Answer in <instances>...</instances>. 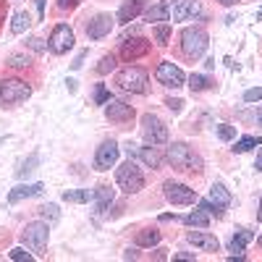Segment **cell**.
<instances>
[{
	"label": "cell",
	"instance_id": "ee69618b",
	"mask_svg": "<svg viewBox=\"0 0 262 262\" xmlns=\"http://www.w3.org/2000/svg\"><path fill=\"white\" fill-rule=\"evenodd\" d=\"M173 257H176V259H194V254H191V252H176Z\"/></svg>",
	"mask_w": 262,
	"mask_h": 262
},
{
	"label": "cell",
	"instance_id": "681fc988",
	"mask_svg": "<svg viewBox=\"0 0 262 262\" xmlns=\"http://www.w3.org/2000/svg\"><path fill=\"white\" fill-rule=\"evenodd\" d=\"M254 121H257V123H259V126H262V111H259V113H257V116H254Z\"/></svg>",
	"mask_w": 262,
	"mask_h": 262
},
{
	"label": "cell",
	"instance_id": "9a60e30c",
	"mask_svg": "<svg viewBox=\"0 0 262 262\" xmlns=\"http://www.w3.org/2000/svg\"><path fill=\"white\" fill-rule=\"evenodd\" d=\"M168 6H170V16H173V21H184V18H189V16H200L202 13V8H200V3L196 0H168Z\"/></svg>",
	"mask_w": 262,
	"mask_h": 262
},
{
	"label": "cell",
	"instance_id": "8992f818",
	"mask_svg": "<svg viewBox=\"0 0 262 262\" xmlns=\"http://www.w3.org/2000/svg\"><path fill=\"white\" fill-rule=\"evenodd\" d=\"M29 95H32V86L21 79H6L0 84V100H3V105H18Z\"/></svg>",
	"mask_w": 262,
	"mask_h": 262
},
{
	"label": "cell",
	"instance_id": "ffe728a7",
	"mask_svg": "<svg viewBox=\"0 0 262 262\" xmlns=\"http://www.w3.org/2000/svg\"><path fill=\"white\" fill-rule=\"evenodd\" d=\"M249 242H254V233H252V231H247V228H238V231H236V236L231 238V247H228V249L233 252L231 257H244V249H247V244H249Z\"/></svg>",
	"mask_w": 262,
	"mask_h": 262
},
{
	"label": "cell",
	"instance_id": "277c9868",
	"mask_svg": "<svg viewBox=\"0 0 262 262\" xmlns=\"http://www.w3.org/2000/svg\"><path fill=\"white\" fill-rule=\"evenodd\" d=\"M116 84H118V90H123V92L142 95V92H147V71L137 69V66H128V69H123L116 76Z\"/></svg>",
	"mask_w": 262,
	"mask_h": 262
},
{
	"label": "cell",
	"instance_id": "f35d334b",
	"mask_svg": "<svg viewBox=\"0 0 262 262\" xmlns=\"http://www.w3.org/2000/svg\"><path fill=\"white\" fill-rule=\"evenodd\" d=\"M262 100V86H257V90H247L244 92V102H259Z\"/></svg>",
	"mask_w": 262,
	"mask_h": 262
},
{
	"label": "cell",
	"instance_id": "d6a6232c",
	"mask_svg": "<svg viewBox=\"0 0 262 262\" xmlns=\"http://www.w3.org/2000/svg\"><path fill=\"white\" fill-rule=\"evenodd\" d=\"M155 39H158L160 48H165L168 39H170V24H160V27L155 29Z\"/></svg>",
	"mask_w": 262,
	"mask_h": 262
},
{
	"label": "cell",
	"instance_id": "1f68e13d",
	"mask_svg": "<svg viewBox=\"0 0 262 262\" xmlns=\"http://www.w3.org/2000/svg\"><path fill=\"white\" fill-rule=\"evenodd\" d=\"M215 131H217V139H223V142H231V139H236V126L221 123V126H215Z\"/></svg>",
	"mask_w": 262,
	"mask_h": 262
},
{
	"label": "cell",
	"instance_id": "816d5d0a",
	"mask_svg": "<svg viewBox=\"0 0 262 262\" xmlns=\"http://www.w3.org/2000/svg\"><path fill=\"white\" fill-rule=\"evenodd\" d=\"M259 247H262V236H259Z\"/></svg>",
	"mask_w": 262,
	"mask_h": 262
},
{
	"label": "cell",
	"instance_id": "f546056e",
	"mask_svg": "<svg viewBox=\"0 0 262 262\" xmlns=\"http://www.w3.org/2000/svg\"><path fill=\"white\" fill-rule=\"evenodd\" d=\"M210 79L205 74H191L189 76V86H191V92H202V90H210Z\"/></svg>",
	"mask_w": 262,
	"mask_h": 262
},
{
	"label": "cell",
	"instance_id": "4dcf8cb0",
	"mask_svg": "<svg viewBox=\"0 0 262 262\" xmlns=\"http://www.w3.org/2000/svg\"><path fill=\"white\" fill-rule=\"evenodd\" d=\"M259 144V137H242L236 142V147H233V152H249L252 147H257Z\"/></svg>",
	"mask_w": 262,
	"mask_h": 262
},
{
	"label": "cell",
	"instance_id": "7c38bea8",
	"mask_svg": "<svg viewBox=\"0 0 262 262\" xmlns=\"http://www.w3.org/2000/svg\"><path fill=\"white\" fill-rule=\"evenodd\" d=\"M105 118L113 121V123H126V121L134 118V107L126 105L123 100H113L111 97V100L105 102Z\"/></svg>",
	"mask_w": 262,
	"mask_h": 262
},
{
	"label": "cell",
	"instance_id": "f5cc1de1",
	"mask_svg": "<svg viewBox=\"0 0 262 262\" xmlns=\"http://www.w3.org/2000/svg\"><path fill=\"white\" fill-rule=\"evenodd\" d=\"M3 142H6V139H0V144H3Z\"/></svg>",
	"mask_w": 262,
	"mask_h": 262
},
{
	"label": "cell",
	"instance_id": "8fae6325",
	"mask_svg": "<svg viewBox=\"0 0 262 262\" xmlns=\"http://www.w3.org/2000/svg\"><path fill=\"white\" fill-rule=\"evenodd\" d=\"M118 152H121V147L116 142H102L97 147V155H95V168L97 170H111L118 163Z\"/></svg>",
	"mask_w": 262,
	"mask_h": 262
},
{
	"label": "cell",
	"instance_id": "9c48e42d",
	"mask_svg": "<svg viewBox=\"0 0 262 262\" xmlns=\"http://www.w3.org/2000/svg\"><path fill=\"white\" fill-rule=\"evenodd\" d=\"M74 29L69 24H58L50 34V42H48V48L55 53V55H63V53H69L74 48Z\"/></svg>",
	"mask_w": 262,
	"mask_h": 262
},
{
	"label": "cell",
	"instance_id": "c3c4849f",
	"mask_svg": "<svg viewBox=\"0 0 262 262\" xmlns=\"http://www.w3.org/2000/svg\"><path fill=\"white\" fill-rule=\"evenodd\" d=\"M217 3H221V6H236L238 0H217Z\"/></svg>",
	"mask_w": 262,
	"mask_h": 262
},
{
	"label": "cell",
	"instance_id": "7bdbcfd3",
	"mask_svg": "<svg viewBox=\"0 0 262 262\" xmlns=\"http://www.w3.org/2000/svg\"><path fill=\"white\" fill-rule=\"evenodd\" d=\"M84 58H86V50H81V53L76 55V60L71 63V69H74V71H79V69H81V66H84Z\"/></svg>",
	"mask_w": 262,
	"mask_h": 262
},
{
	"label": "cell",
	"instance_id": "7dc6e473",
	"mask_svg": "<svg viewBox=\"0 0 262 262\" xmlns=\"http://www.w3.org/2000/svg\"><path fill=\"white\" fill-rule=\"evenodd\" d=\"M254 168L262 170V152H257V160H254Z\"/></svg>",
	"mask_w": 262,
	"mask_h": 262
},
{
	"label": "cell",
	"instance_id": "60d3db41",
	"mask_svg": "<svg viewBox=\"0 0 262 262\" xmlns=\"http://www.w3.org/2000/svg\"><path fill=\"white\" fill-rule=\"evenodd\" d=\"M81 3V0H58V8L60 11H71V8H76Z\"/></svg>",
	"mask_w": 262,
	"mask_h": 262
},
{
	"label": "cell",
	"instance_id": "3957f363",
	"mask_svg": "<svg viewBox=\"0 0 262 262\" xmlns=\"http://www.w3.org/2000/svg\"><path fill=\"white\" fill-rule=\"evenodd\" d=\"M116 181H118V186H121L126 194H137V191L144 189V176H142V170L137 168L134 160H128V163L118 165V170H116Z\"/></svg>",
	"mask_w": 262,
	"mask_h": 262
},
{
	"label": "cell",
	"instance_id": "603a6c76",
	"mask_svg": "<svg viewBox=\"0 0 262 262\" xmlns=\"http://www.w3.org/2000/svg\"><path fill=\"white\" fill-rule=\"evenodd\" d=\"M144 16H147V21H170V6H168V0H163V3H158V6H152Z\"/></svg>",
	"mask_w": 262,
	"mask_h": 262
},
{
	"label": "cell",
	"instance_id": "f6af8a7d",
	"mask_svg": "<svg viewBox=\"0 0 262 262\" xmlns=\"http://www.w3.org/2000/svg\"><path fill=\"white\" fill-rule=\"evenodd\" d=\"M34 3H37V11H39V18H42L45 16V0H34Z\"/></svg>",
	"mask_w": 262,
	"mask_h": 262
},
{
	"label": "cell",
	"instance_id": "8d00e7d4",
	"mask_svg": "<svg viewBox=\"0 0 262 262\" xmlns=\"http://www.w3.org/2000/svg\"><path fill=\"white\" fill-rule=\"evenodd\" d=\"M11 259H13V262H29V259H32V254H29L27 249L16 247V249H11Z\"/></svg>",
	"mask_w": 262,
	"mask_h": 262
},
{
	"label": "cell",
	"instance_id": "e0dca14e",
	"mask_svg": "<svg viewBox=\"0 0 262 262\" xmlns=\"http://www.w3.org/2000/svg\"><path fill=\"white\" fill-rule=\"evenodd\" d=\"M186 238H189V244H194L196 249H202V252H217V247H221L217 238L212 233H205V231H189Z\"/></svg>",
	"mask_w": 262,
	"mask_h": 262
},
{
	"label": "cell",
	"instance_id": "f907efd6",
	"mask_svg": "<svg viewBox=\"0 0 262 262\" xmlns=\"http://www.w3.org/2000/svg\"><path fill=\"white\" fill-rule=\"evenodd\" d=\"M257 221H262V200H259V212H257Z\"/></svg>",
	"mask_w": 262,
	"mask_h": 262
},
{
	"label": "cell",
	"instance_id": "7402d4cb",
	"mask_svg": "<svg viewBox=\"0 0 262 262\" xmlns=\"http://www.w3.org/2000/svg\"><path fill=\"white\" fill-rule=\"evenodd\" d=\"M210 200H212L215 205H221V207H228V205L233 202V196H231V191H228L223 184H212V186H210Z\"/></svg>",
	"mask_w": 262,
	"mask_h": 262
},
{
	"label": "cell",
	"instance_id": "cb8c5ba5",
	"mask_svg": "<svg viewBox=\"0 0 262 262\" xmlns=\"http://www.w3.org/2000/svg\"><path fill=\"white\" fill-rule=\"evenodd\" d=\"M184 223H186V226H194V228H207V226H210V215L200 207V210L189 212V215L184 217Z\"/></svg>",
	"mask_w": 262,
	"mask_h": 262
},
{
	"label": "cell",
	"instance_id": "74e56055",
	"mask_svg": "<svg viewBox=\"0 0 262 262\" xmlns=\"http://www.w3.org/2000/svg\"><path fill=\"white\" fill-rule=\"evenodd\" d=\"M107 100H111V95H107L105 84H97V90H95V102H97V105H105Z\"/></svg>",
	"mask_w": 262,
	"mask_h": 262
},
{
	"label": "cell",
	"instance_id": "f1b7e54d",
	"mask_svg": "<svg viewBox=\"0 0 262 262\" xmlns=\"http://www.w3.org/2000/svg\"><path fill=\"white\" fill-rule=\"evenodd\" d=\"M137 244H139V247H155V244H160V231H155V228L139 231V236H137Z\"/></svg>",
	"mask_w": 262,
	"mask_h": 262
},
{
	"label": "cell",
	"instance_id": "5bb4252c",
	"mask_svg": "<svg viewBox=\"0 0 262 262\" xmlns=\"http://www.w3.org/2000/svg\"><path fill=\"white\" fill-rule=\"evenodd\" d=\"M149 48H152V42H149V39H144V37L131 39V42H123V45H121V58H123L126 63H134L137 58L147 55V53H149Z\"/></svg>",
	"mask_w": 262,
	"mask_h": 262
},
{
	"label": "cell",
	"instance_id": "5b68a950",
	"mask_svg": "<svg viewBox=\"0 0 262 262\" xmlns=\"http://www.w3.org/2000/svg\"><path fill=\"white\" fill-rule=\"evenodd\" d=\"M48 236H50V226L45 221H39V223H29L21 231V242H24L32 252L42 254V249L48 247Z\"/></svg>",
	"mask_w": 262,
	"mask_h": 262
},
{
	"label": "cell",
	"instance_id": "6da1fadb",
	"mask_svg": "<svg viewBox=\"0 0 262 262\" xmlns=\"http://www.w3.org/2000/svg\"><path fill=\"white\" fill-rule=\"evenodd\" d=\"M165 158L176 170H202V160L196 158L184 142H173L165 152Z\"/></svg>",
	"mask_w": 262,
	"mask_h": 262
},
{
	"label": "cell",
	"instance_id": "bcb514c9",
	"mask_svg": "<svg viewBox=\"0 0 262 262\" xmlns=\"http://www.w3.org/2000/svg\"><path fill=\"white\" fill-rule=\"evenodd\" d=\"M139 254H137V249H128L126 254H123V259H137Z\"/></svg>",
	"mask_w": 262,
	"mask_h": 262
},
{
	"label": "cell",
	"instance_id": "7a4b0ae2",
	"mask_svg": "<svg viewBox=\"0 0 262 262\" xmlns=\"http://www.w3.org/2000/svg\"><path fill=\"white\" fill-rule=\"evenodd\" d=\"M207 45H210V37L202 27H189L181 32V48L189 58H202Z\"/></svg>",
	"mask_w": 262,
	"mask_h": 262
},
{
	"label": "cell",
	"instance_id": "b9f144b4",
	"mask_svg": "<svg viewBox=\"0 0 262 262\" xmlns=\"http://www.w3.org/2000/svg\"><path fill=\"white\" fill-rule=\"evenodd\" d=\"M29 48H32L34 53H45V45H42L39 37H32V39H29Z\"/></svg>",
	"mask_w": 262,
	"mask_h": 262
},
{
	"label": "cell",
	"instance_id": "836d02e7",
	"mask_svg": "<svg viewBox=\"0 0 262 262\" xmlns=\"http://www.w3.org/2000/svg\"><path fill=\"white\" fill-rule=\"evenodd\" d=\"M116 69V55H102L100 66H97V74H111Z\"/></svg>",
	"mask_w": 262,
	"mask_h": 262
},
{
	"label": "cell",
	"instance_id": "d6986e66",
	"mask_svg": "<svg viewBox=\"0 0 262 262\" xmlns=\"http://www.w3.org/2000/svg\"><path fill=\"white\" fill-rule=\"evenodd\" d=\"M142 11H144V0H126L118 8V24H131Z\"/></svg>",
	"mask_w": 262,
	"mask_h": 262
},
{
	"label": "cell",
	"instance_id": "44dd1931",
	"mask_svg": "<svg viewBox=\"0 0 262 262\" xmlns=\"http://www.w3.org/2000/svg\"><path fill=\"white\" fill-rule=\"evenodd\" d=\"M111 202H113V189L107 186V184H100L95 189V207H97V212L107 210V205H111Z\"/></svg>",
	"mask_w": 262,
	"mask_h": 262
},
{
	"label": "cell",
	"instance_id": "e575fe53",
	"mask_svg": "<svg viewBox=\"0 0 262 262\" xmlns=\"http://www.w3.org/2000/svg\"><path fill=\"white\" fill-rule=\"evenodd\" d=\"M200 207H202L207 215H215V217H221V215H223V207H221V205H215L212 200H202Z\"/></svg>",
	"mask_w": 262,
	"mask_h": 262
},
{
	"label": "cell",
	"instance_id": "ba28073f",
	"mask_svg": "<svg viewBox=\"0 0 262 262\" xmlns=\"http://www.w3.org/2000/svg\"><path fill=\"white\" fill-rule=\"evenodd\" d=\"M155 76H158V81H160L163 86H168V90H179V86H184V81H186L184 71L179 69V66H173L170 60H163V63H158Z\"/></svg>",
	"mask_w": 262,
	"mask_h": 262
},
{
	"label": "cell",
	"instance_id": "52a82bcc",
	"mask_svg": "<svg viewBox=\"0 0 262 262\" xmlns=\"http://www.w3.org/2000/svg\"><path fill=\"white\" fill-rule=\"evenodd\" d=\"M142 134L149 144H165L168 142V126L152 113H144L142 116Z\"/></svg>",
	"mask_w": 262,
	"mask_h": 262
},
{
	"label": "cell",
	"instance_id": "4316f807",
	"mask_svg": "<svg viewBox=\"0 0 262 262\" xmlns=\"http://www.w3.org/2000/svg\"><path fill=\"white\" fill-rule=\"evenodd\" d=\"M39 215H42V221H45L48 226H55V223L60 221V210H58V205H53V202L42 205V207H39Z\"/></svg>",
	"mask_w": 262,
	"mask_h": 262
},
{
	"label": "cell",
	"instance_id": "30bf717a",
	"mask_svg": "<svg viewBox=\"0 0 262 262\" xmlns=\"http://www.w3.org/2000/svg\"><path fill=\"white\" fill-rule=\"evenodd\" d=\"M163 191H165V200H168L170 205H194V202H196V191L189 189L186 184L168 181V184L163 186Z\"/></svg>",
	"mask_w": 262,
	"mask_h": 262
},
{
	"label": "cell",
	"instance_id": "d4e9b609",
	"mask_svg": "<svg viewBox=\"0 0 262 262\" xmlns=\"http://www.w3.org/2000/svg\"><path fill=\"white\" fill-rule=\"evenodd\" d=\"M63 200L66 202H90V200H95V191H90V189H71V191H63Z\"/></svg>",
	"mask_w": 262,
	"mask_h": 262
},
{
	"label": "cell",
	"instance_id": "d590c367",
	"mask_svg": "<svg viewBox=\"0 0 262 262\" xmlns=\"http://www.w3.org/2000/svg\"><path fill=\"white\" fill-rule=\"evenodd\" d=\"M29 63H32L29 55H11L8 58V66H13V69H27Z\"/></svg>",
	"mask_w": 262,
	"mask_h": 262
},
{
	"label": "cell",
	"instance_id": "2e32d148",
	"mask_svg": "<svg viewBox=\"0 0 262 262\" xmlns=\"http://www.w3.org/2000/svg\"><path fill=\"white\" fill-rule=\"evenodd\" d=\"M111 29H113V16L97 13L90 21V27H86V37H90V39H102L105 34H111Z\"/></svg>",
	"mask_w": 262,
	"mask_h": 262
},
{
	"label": "cell",
	"instance_id": "ac0fdd59",
	"mask_svg": "<svg viewBox=\"0 0 262 262\" xmlns=\"http://www.w3.org/2000/svg\"><path fill=\"white\" fill-rule=\"evenodd\" d=\"M42 189H45V184H21V186L11 189V194H8V205H16V202H21V200L37 196V194H42Z\"/></svg>",
	"mask_w": 262,
	"mask_h": 262
},
{
	"label": "cell",
	"instance_id": "ab89813d",
	"mask_svg": "<svg viewBox=\"0 0 262 262\" xmlns=\"http://www.w3.org/2000/svg\"><path fill=\"white\" fill-rule=\"evenodd\" d=\"M165 105L170 107L173 113H181V107H184V100H179V97H168V100H165Z\"/></svg>",
	"mask_w": 262,
	"mask_h": 262
},
{
	"label": "cell",
	"instance_id": "83f0119b",
	"mask_svg": "<svg viewBox=\"0 0 262 262\" xmlns=\"http://www.w3.org/2000/svg\"><path fill=\"white\" fill-rule=\"evenodd\" d=\"M37 165H39V155L34 152V155H29L24 163H21V165L16 168V176H18V179H27L29 173H34V170H37Z\"/></svg>",
	"mask_w": 262,
	"mask_h": 262
},
{
	"label": "cell",
	"instance_id": "484cf974",
	"mask_svg": "<svg viewBox=\"0 0 262 262\" xmlns=\"http://www.w3.org/2000/svg\"><path fill=\"white\" fill-rule=\"evenodd\" d=\"M29 24H32L29 13H27V11H18V13H13V21H11V32H13V34H21V32H27V29H29Z\"/></svg>",
	"mask_w": 262,
	"mask_h": 262
},
{
	"label": "cell",
	"instance_id": "4fadbf2b",
	"mask_svg": "<svg viewBox=\"0 0 262 262\" xmlns=\"http://www.w3.org/2000/svg\"><path fill=\"white\" fill-rule=\"evenodd\" d=\"M126 152L128 158H139L147 168H160L163 165V152L158 147H134V144H126Z\"/></svg>",
	"mask_w": 262,
	"mask_h": 262
}]
</instances>
